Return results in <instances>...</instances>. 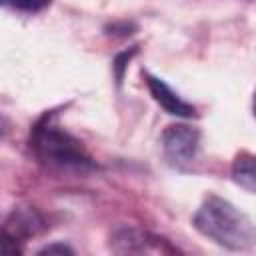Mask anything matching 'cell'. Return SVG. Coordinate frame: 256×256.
Returning a JSON list of instances; mask_svg holds the SVG:
<instances>
[{"instance_id":"cell-2","label":"cell","mask_w":256,"mask_h":256,"mask_svg":"<svg viewBox=\"0 0 256 256\" xmlns=\"http://www.w3.org/2000/svg\"><path fill=\"white\" fill-rule=\"evenodd\" d=\"M32 146H34L36 156L52 168L76 170V172H84V170L94 168V162L86 154L82 144L76 138H72L68 132L60 130L58 126H54L48 120L40 122L34 128Z\"/></svg>"},{"instance_id":"cell-5","label":"cell","mask_w":256,"mask_h":256,"mask_svg":"<svg viewBox=\"0 0 256 256\" xmlns=\"http://www.w3.org/2000/svg\"><path fill=\"white\" fill-rule=\"evenodd\" d=\"M232 178L236 184L256 194V156L238 154L232 164Z\"/></svg>"},{"instance_id":"cell-3","label":"cell","mask_w":256,"mask_h":256,"mask_svg":"<svg viewBox=\"0 0 256 256\" xmlns=\"http://www.w3.org/2000/svg\"><path fill=\"white\" fill-rule=\"evenodd\" d=\"M200 144V134L196 128H190L186 124H172L162 134V148L166 158L176 164L184 166L194 160Z\"/></svg>"},{"instance_id":"cell-9","label":"cell","mask_w":256,"mask_h":256,"mask_svg":"<svg viewBox=\"0 0 256 256\" xmlns=\"http://www.w3.org/2000/svg\"><path fill=\"white\" fill-rule=\"evenodd\" d=\"M254 116H256V94H254Z\"/></svg>"},{"instance_id":"cell-8","label":"cell","mask_w":256,"mask_h":256,"mask_svg":"<svg viewBox=\"0 0 256 256\" xmlns=\"http://www.w3.org/2000/svg\"><path fill=\"white\" fill-rule=\"evenodd\" d=\"M38 254H74V250L66 244H50V246H44Z\"/></svg>"},{"instance_id":"cell-1","label":"cell","mask_w":256,"mask_h":256,"mask_svg":"<svg viewBox=\"0 0 256 256\" xmlns=\"http://www.w3.org/2000/svg\"><path fill=\"white\" fill-rule=\"evenodd\" d=\"M194 226L206 238L230 250H246L256 244V226L246 214L224 198L208 196L194 214Z\"/></svg>"},{"instance_id":"cell-7","label":"cell","mask_w":256,"mask_h":256,"mask_svg":"<svg viewBox=\"0 0 256 256\" xmlns=\"http://www.w3.org/2000/svg\"><path fill=\"white\" fill-rule=\"evenodd\" d=\"M50 0H2L6 8L18 10V12H38L48 6Z\"/></svg>"},{"instance_id":"cell-4","label":"cell","mask_w":256,"mask_h":256,"mask_svg":"<svg viewBox=\"0 0 256 256\" xmlns=\"http://www.w3.org/2000/svg\"><path fill=\"white\" fill-rule=\"evenodd\" d=\"M146 86L152 94V98L172 116H182V118H190V116H196V108L192 104H188L186 100H182L164 80L152 76V74H146Z\"/></svg>"},{"instance_id":"cell-6","label":"cell","mask_w":256,"mask_h":256,"mask_svg":"<svg viewBox=\"0 0 256 256\" xmlns=\"http://www.w3.org/2000/svg\"><path fill=\"white\" fill-rule=\"evenodd\" d=\"M12 220H14V230H4V232L8 236H12L14 240H16L18 234H24V236L34 234L36 228H38V224H42L40 218H38V214L34 210H30V208L28 210H16L12 214Z\"/></svg>"}]
</instances>
